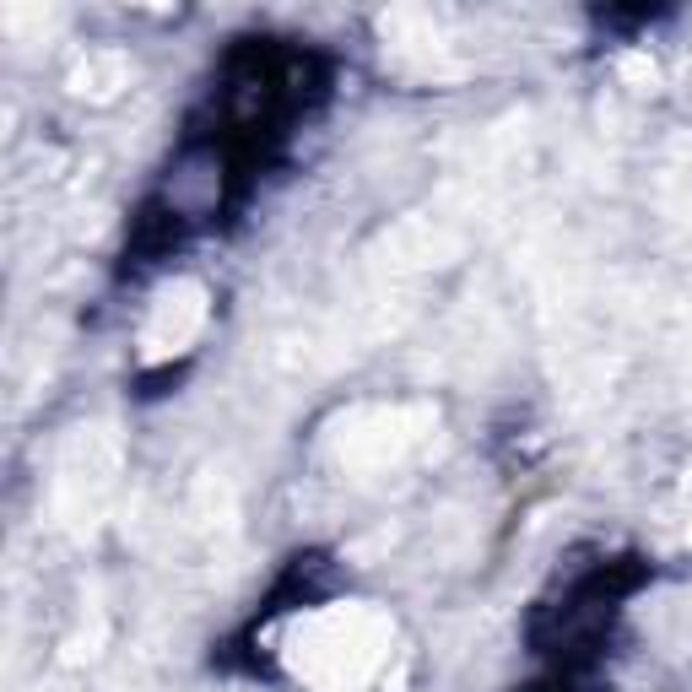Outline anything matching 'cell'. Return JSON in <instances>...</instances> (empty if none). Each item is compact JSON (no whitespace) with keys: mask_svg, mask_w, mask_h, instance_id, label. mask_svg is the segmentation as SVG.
<instances>
[{"mask_svg":"<svg viewBox=\"0 0 692 692\" xmlns=\"http://www.w3.org/2000/svg\"><path fill=\"white\" fill-rule=\"evenodd\" d=\"M601 584H606V574H595V579H579L574 584V595H579V601H601ZM595 622H601V628H606V622H611V611H595ZM584 628V606H568V633H579Z\"/></svg>","mask_w":692,"mask_h":692,"instance_id":"cell-1","label":"cell"}]
</instances>
